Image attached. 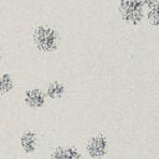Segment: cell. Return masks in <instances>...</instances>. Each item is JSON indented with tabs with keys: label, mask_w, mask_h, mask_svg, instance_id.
Returning <instances> with one entry per match:
<instances>
[{
	"label": "cell",
	"mask_w": 159,
	"mask_h": 159,
	"mask_svg": "<svg viewBox=\"0 0 159 159\" xmlns=\"http://www.w3.org/2000/svg\"><path fill=\"white\" fill-rule=\"evenodd\" d=\"M47 159H87L83 153L73 145H58L50 153Z\"/></svg>",
	"instance_id": "obj_6"
},
{
	"label": "cell",
	"mask_w": 159,
	"mask_h": 159,
	"mask_svg": "<svg viewBox=\"0 0 159 159\" xmlns=\"http://www.w3.org/2000/svg\"><path fill=\"white\" fill-rule=\"evenodd\" d=\"M142 1V4L145 6V9H148V7H150L152 5H154L155 2H158L159 0H140Z\"/></svg>",
	"instance_id": "obj_10"
},
{
	"label": "cell",
	"mask_w": 159,
	"mask_h": 159,
	"mask_svg": "<svg viewBox=\"0 0 159 159\" xmlns=\"http://www.w3.org/2000/svg\"><path fill=\"white\" fill-rule=\"evenodd\" d=\"M145 20L150 26L159 29V1L145 10Z\"/></svg>",
	"instance_id": "obj_9"
},
{
	"label": "cell",
	"mask_w": 159,
	"mask_h": 159,
	"mask_svg": "<svg viewBox=\"0 0 159 159\" xmlns=\"http://www.w3.org/2000/svg\"><path fill=\"white\" fill-rule=\"evenodd\" d=\"M47 101L48 99L46 97L45 89L40 87H32V88H27L24 91L22 102L25 107L29 109H34V111L42 109L46 106Z\"/></svg>",
	"instance_id": "obj_4"
},
{
	"label": "cell",
	"mask_w": 159,
	"mask_h": 159,
	"mask_svg": "<svg viewBox=\"0 0 159 159\" xmlns=\"http://www.w3.org/2000/svg\"><path fill=\"white\" fill-rule=\"evenodd\" d=\"M31 41L34 47L45 55L55 53L61 45L60 31L50 24H37L31 32Z\"/></svg>",
	"instance_id": "obj_1"
},
{
	"label": "cell",
	"mask_w": 159,
	"mask_h": 159,
	"mask_svg": "<svg viewBox=\"0 0 159 159\" xmlns=\"http://www.w3.org/2000/svg\"><path fill=\"white\" fill-rule=\"evenodd\" d=\"M40 144V139H39V134L32 130V129H25L24 132H21L20 137H19V145L22 153L31 155L34 154Z\"/></svg>",
	"instance_id": "obj_5"
},
{
	"label": "cell",
	"mask_w": 159,
	"mask_h": 159,
	"mask_svg": "<svg viewBox=\"0 0 159 159\" xmlns=\"http://www.w3.org/2000/svg\"><path fill=\"white\" fill-rule=\"evenodd\" d=\"M2 61V48H1V45H0V63Z\"/></svg>",
	"instance_id": "obj_11"
},
{
	"label": "cell",
	"mask_w": 159,
	"mask_h": 159,
	"mask_svg": "<svg viewBox=\"0 0 159 159\" xmlns=\"http://www.w3.org/2000/svg\"><path fill=\"white\" fill-rule=\"evenodd\" d=\"M86 158L104 159L109 153V139L103 133L91 135L84 143Z\"/></svg>",
	"instance_id": "obj_3"
},
{
	"label": "cell",
	"mask_w": 159,
	"mask_h": 159,
	"mask_svg": "<svg viewBox=\"0 0 159 159\" xmlns=\"http://www.w3.org/2000/svg\"><path fill=\"white\" fill-rule=\"evenodd\" d=\"M66 91H67L66 84L62 81H60V80H53V81L48 82L46 84V87H45L46 97L50 101H58V99H61L65 96Z\"/></svg>",
	"instance_id": "obj_7"
},
{
	"label": "cell",
	"mask_w": 159,
	"mask_h": 159,
	"mask_svg": "<svg viewBox=\"0 0 159 159\" xmlns=\"http://www.w3.org/2000/svg\"><path fill=\"white\" fill-rule=\"evenodd\" d=\"M15 88V80L11 73L2 72L0 73V96H6L11 93Z\"/></svg>",
	"instance_id": "obj_8"
},
{
	"label": "cell",
	"mask_w": 159,
	"mask_h": 159,
	"mask_svg": "<svg viewBox=\"0 0 159 159\" xmlns=\"http://www.w3.org/2000/svg\"><path fill=\"white\" fill-rule=\"evenodd\" d=\"M120 20L128 26H139L145 20V6L140 0H118L117 5Z\"/></svg>",
	"instance_id": "obj_2"
}]
</instances>
